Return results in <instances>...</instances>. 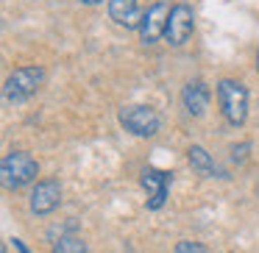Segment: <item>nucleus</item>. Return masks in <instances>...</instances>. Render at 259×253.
<instances>
[{
    "instance_id": "obj_13",
    "label": "nucleus",
    "mask_w": 259,
    "mask_h": 253,
    "mask_svg": "<svg viewBox=\"0 0 259 253\" xmlns=\"http://www.w3.org/2000/svg\"><path fill=\"white\" fill-rule=\"evenodd\" d=\"M173 253H206V245H203V242H195V239H181Z\"/></svg>"
},
{
    "instance_id": "obj_1",
    "label": "nucleus",
    "mask_w": 259,
    "mask_h": 253,
    "mask_svg": "<svg viewBox=\"0 0 259 253\" xmlns=\"http://www.w3.org/2000/svg\"><path fill=\"white\" fill-rule=\"evenodd\" d=\"M0 175H3V186L6 189H23V186L34 184L39 175V162L25 150H12L0 162Z\"/></svg>"
},
{
    "instance_id": "obj_7",
    "label": "nucleus",
    "mask_w": 259,
    "mask_h": 253,
    "mask_svg": "<svg viewBox=\"0 0 259 253\" xmlns=\"http://www.w3.org/2000/svg\"><path fill=\"white\" fill-rule=\"evenodd\" d=\"M31 212L45 217V214H53L59 206H62V184L56 178H45V181H36L34 192H31V200H28Z\"/></svg>"
},
{
    "instance_id": "obj_11",
    "label": "nucleus",
    "mask_w": 259,
    "mask_h": 253,
    "mask_svg": "<svg viewBox=\"0 0 259 253\" xmlns=\"http://www.w3.org/2000/svg\"><path fill=\"white\" fill-rule=\"evenodd\" d=\"M187 162H190V167L195 170L198 175H203V178H214V175H223V173H220V167L214 164V159L209 156V153L203 150L201 145H190V147H187Z\"/></svg>"
},
{
    "instance_id": "obj_2",
    "label": "nucleus",
    "mask_w": 259,
    "mask_h": 253,
    "mask_svg": "<svg viewBox=\"0 0 259 253\" xmlns=\"http://www.w3.org/2000/svg\"><path fill=\"white\" fill-rule=\"evenodd\" d=\"M42 84H45V67H36V64L34 67H17L3 84V97H6V103L20 106V103L31 100Z\"/></svg>"
},
{
    "instance_id": "obj_8",
    "label": "nucleus",
    "mask_w": 259,
    "mask_h": 253,
    "mask_svg": "<svg viewBox=\"0 0 259 253\" xmlns=\"http://www.w3.org/2000/svg\"><path fill=\"white\" fill-rule=\"evenodd\" d=\"M170 9L173 6H167L164 0H159V3H153V6L145 9V17H142V25H140V39L145 42V45H153V42H159L164 36Z\"/></svg>"
},
{
    "instance_id": "obj_3",
    "label": "nucleus",
    "mask_w": 259,
    "mask_h": 253,
    "mask_svg": "<svg viewBox=\"0 0 259 253\" xmlns=\"http://www.w3.org/2000/svg\"><path fill=\"white\" fill-rule=\"evenodd\" d=\"M218 103H220V112L223 117L229 120L231 125H242L248 117V86L240 84L234 78H220L218 86Z\"/></svg>"
},
{
    "instance_id": "obj_4",
    "label": "nucleus",
    "mask_w": 259,
    "mask_h": 253,
    "mask_svg": "<svg viewBox=\"0 0 259 253\" xmlns=\"http://www.w3.org/2000/svg\"><path fill=\"white\" fill-rule=\"evenodd\" d=\"M117 120L128 134L142 136V139L156 136L159 128H162V120H159L156 109H151V106H125V109H120Z\"/></svg>"
},
{
    "instance_id": "obj_16",
    "label": "nucleus",
    "mask_w": 259,
    "mask_h": 253,
    "mask_svg": "<svg viewBox=\"0 0 259 253\" xmlns=\"http://www.w3.org/2000/svg\"><path fill=\"white\" fill-rule=\"evenodd\" d=\"M256 73H259V50H256Z\"/></svg>"
},
{
    "instance_id": "obj_5",
    "label": "nucleus",
    "mask_w": 259,
    "mask_h": 253,
    "mask_svg": "<svg viewBox=\"0 0 259 253\" xmlns=\"http://www.w3.org/2000/svg\"><path fill=\"white\" fill-rule=\"evenodd\" d=\"M192 31H195V12H192V6L176 3V6L170 9L164 39H167L173 47H181V45H187V39L192 36Z\"/></svg>"
},
{
    "instance_id": "obj_10",
    "label": "nucleus",
    "mask_w": 259,
    "mask_h": 253,
    "mask_svg": "<svg viewBox=\"0 0 259 253\" xmlns=\"http://www.w3.org/2000/svg\"><path fill=\"white\" fill-rule=\"evenodd\" d=\"M109 17L123 28L140 31L145 12H140V0H109Z\"/></svg>"
},
{
    "instance_id": "obj_6",
    "label": "nucleus",
    "mask_w": 259,
    "mask_h": 253,
    "mask_svg": "<svg viewBox=\"0 0 259 253\" xmlns=\"http://www.w3.org/2000/svg\"><path fill=\"white\" fill-rule=\"evenodd\" d=\"M140 184L142 189L148 192V209H162L164 200H167V192H170V184H173V173L167 170H156V167H145L140 175Z\"/></svg>"
},
{
    "instance_id": "obj_15",
    "label": "nucleus",
    "mask_w": 259,
    "mask_h": 253,
    "mask_svg": "<svg viewBox=\"0 0 259 253\" xmlns=\"http://www.w3.org/2000/svg\"><path fill=\"white\" fill-rule=\"evenodd\" d=\"M84 6H98V3H103V0H81Z\"/></svg>"
},
{
    "instance_id": "obj_12",
    "label": "nucleus",
    "mask_w": 259,
    "mask_h": 253,
    "mask_svg": "<svg viewBox=\"0 0 259 253\" xmlns=\"http://www.w3.org/2000/svg\"><path fill=\"white\" fill-rule=\"evenodd\" d=\"M51 253H87V242L81 239L78 234L67 231V234H62L56 242H53Z\"/></svg>"
},
{
    "instance_id": "obj_14",
    "label": "nucleus",
    "mask_w": 259,
    "mask_h": 253,
    "mask_svg": "<svg viewBox=\"0 0 259 253\" xmlns=\"http://www.w3.org/2000/svg\"><path fill=\"white\" fill-rule=\"evenodd\" d=\"M12 242H14V247H17L20 253H31L28 247H25V242H23V239H12Z\"/></svg>"
},
{
    "instance_id": "obj_9",
    "label": "nucleus",
    "mask_w": 259,
    "mask_h": 253,
    "mask_svg": "<svg viewBox=\"0 0 259 253\" xmlns=\"http://www.w3.org/2000/svg\"><path fill=\"white\" fill-rule=\"evenodd\" d=\"M181 103H184L190 117H203L209 103H212V89H209V84L201 78L190 81V84L181 89Z\"/></svg>"
}]
</instances>
